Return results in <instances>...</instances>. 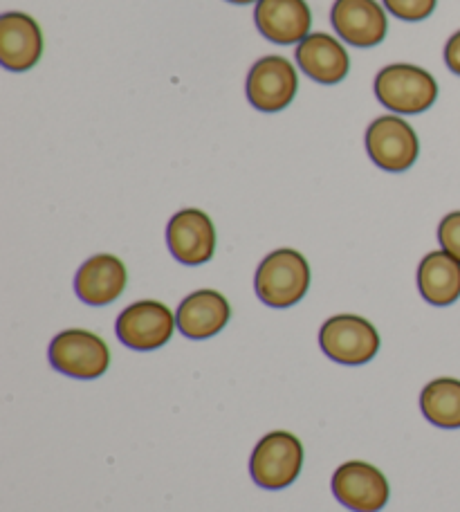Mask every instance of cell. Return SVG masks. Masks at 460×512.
<instances>
[{
  "label": "cell",
  "instance_id": "obj_1",
  "mask_svg": "<svg viewBox=\"0 0 460 512\" xmlns=\"http://www.w3.org/2000/svg\"><path fill=\"white\" fill-rule=\"evenodd\" d=\"M256 295L272 308H290L306 297L310 265L297 250H276L261 261L254 279Z\"/></svg>",
  "mask_w": 460,
  "mask_h": 512
},
{
  "label": "cell",
  "instance_id": "obj_2",
  "mask_svg": "<svg viewBox=\"0 0 460 512\" xmlns=\"http://www.w3.org/2000/svg\"><path fill=\"white\" fill-rule=\"evenodd\" d=\"M375 95L389 111L416 115L434 106L438 84L427 70L407 66V63H395L377 75Z\"/></svg>",
  "mask_w": 460,
  "mask_h": 512
},
{
  "label": "cell",
  "instance_id": "obj_3",
  "mask_svg": "<svg viewBox=\"0 0 460 512\" xmlns=\"http://www.w3.org/2000/svg\"><path fill=\"white\" fill-rule=\"evenodd\" d=\"M319 344L330 360L360 367L380 351V333L360 315H335L321 326Z\"/></svg>",
  "mask_w": 460,
  "mask_h": 512
},
{
  "label": "cell",
  "instance_id": "obj_4",
  "mask_svg": "<svg viewBox=\"0 0 460 512\" xmlns=\"http://www.w3.org/2000/svg\"><path fill=\"white\" fill-rule=\"evenodd\" d=\"M303 468V445L290 432H270L254 447L250 472L256 486L283 490L299 477Z\"/></svg>",
  "mask_w": 460,
  "mask_h": 512
},
{
  "label": "cell",
  "instance_id": "obj_5",
  "mask_svg": "<svg viewBox=\"0 0 460 512\" xmlns=\"http://www.w3.org/2000/svg\"><path fill=\"white\" fill-rule=\"evenodd\" d=\"M50 362L63 376L95 380L108 371L110 351L99 335L72 328V331H63L52 340Z\"/></svg>",
  "mask_w": 460,
  "mask_h": 512
},
{
  "label": "cell",
  "instance_id": "obj_6",
  "mask_svg": "<svg viewBox=\"0 0 460 512\" xmlns=\"http://www.w3.org/2000/svg\"><path fill=\"white\" fill-rule=\"evenodd\" d=\"M366 151L377 167L384 171H407L418 160V135L395 115L377 117L366 131Z\"/></svg>",
  "mask_w": 460,
  "mask_h": 512
},
{
  "label": "cell",
  "instance_id": "obj_7",
  "mask_svg": "<svg viewBox=\"0 0 460 512\" xmlns=\"http://www.w3.org/2000/svg\"><path fill=\"white\" fill-rule=\"evenodd\" d=\"M176 317L160 301H137L117 319L119 342L133 351H155L167 344L176 328Z\"/></svg>",
  "mask_w": 460,
  "mask_h": 512
},
{
  "label": "cell",
  "instance_id": "obj_8",
  "mask_svg": "<svg viewBox=\"0 0 460 512\" xmlns=\"http://www.w3.org/2000/svg\"><path fill=\"white\" fill-rule=\"evenodd\" d=\"M333 492L353 512H380L389 504V481L371 463L348 461L333 474Z\"/></svg>",
  "mask_w": 460,
  "mask_h": 512
},
{
  "label": "cell",
  "instance_id": "obj_9",
  "mask_svg": "<svg viewBox=\"0 0 460 512\" xmlns=\"http://www.w3.org/2000/svg\"><path fill=\"white\" fill-rule=\"evenodd\" d=\"M297 86V72L288 59L263 57L247 77V99L263 113H276L292 102Z\"/></svg>",
  "mask_w": 460,
  "mask_h": 512
},
{
  "label": "cell",
  "instance_id": "obj_10",
  "mask_svg": "<svg viewBox=\"0 0 460 512\" xmlns=\"http://www.w3.org/2000/svg\"><path fill=\"white\" fill-rule=\"evenodd\" d=\"M167 243L180 263L202 265L216 252V227L200 209H182L167 227Z\"/></svg>",
  "mask_w": 460,
  "mask_h": 512
},
{
  "label": "cell",
  "instance_id": "obj_11",
  "mask_svg": "<svg viewBox=\"0 0 460 512\" xmlns=\"http://www.w3.org/2000/svg\"><path fill=\"white\" fill-rule=\"evenodd\" d=\"M43 34L32 16L9 12L0 18V63L5 70L25 72L39 63Z\"/></svg>",
  "mask_w": 460,
  "mask_h": 512
},
{
  "label": "cell",
  "instance_id": "obj_12",
  "mask_svg": "<svg viewBox=\"0 0 460 512\" xmlns=\"http://www.w3.org/2000/svg\"><path fill=\"white\" fill-rule=\"evenodd\" d=\"M254 21L265 39L290 45L306 39L312 16L306 0H259Z\"/></svg>",
  "mask_w": 460,
  "mask_h": 512
},
{
  "label": "cell",
  "instance_id": "obj_13",
  "mask_svg": "<svg viewBox=\"0 0 460 512\" xmlns=\"http://www.w3.org/2000/svg\"><path fill=\"white\" fill-rule=\"evenodd\" d=\"M330 16L339 36L355 48H373L386 36V14L375 0H337Z\"/></svg>",
  "mask_w": 460,
  "mask_h": 512
},
{
  "label": "cell",
  "instance_id": "obj_14",
  "mask_svg": "<svg viewBox=\"0 0 460 512\" xmlns=\"http://www.w3.org/2000/svg\"><path fill=\"white\" fill-rule=\"evenodd\" d=\"M128 274L113 254H97L81 265L75 279L77 297L90 306H106L122 295Z\"/></svg>",
  "mask_w": 460,
  "mask_h": 512
},
{
  "label": "cell",
  "instance_id": "obj_15",
  "mask_svg": "<svg viewBox=\"0 0 460 512\" xmlns=\"http://www.w3.org/2000/svg\"><path fill=\"white\" fill-rule=\"evenodd\" d=\"M229 317H232V308L220 292L198 290L178 306L176 324L189 340H207L223 331Z\"/></svg>",
  "mask_w": 460,
  "mask_h": 512
},
{
  "label": "cell",
  "instance_id": "obj_16",
  "mask_svg": "<svg viewBox=\"0 0 460 512\" xmlns=\"http://www.w3.org/2000/svg\"><path fill=\"white\" fill-rule=\"evenodd\" d=\"M297 61L310 79L326 86L339 84L348 75V68H351V59H348L344 45L324 32L308 34L299 43Z\"/></svg>",
  "mask_w": 460,
  "mask_h": 512
},
{
  "label": "cell",
  "instance_id": "obj_17",
  "mask_svg": "<svg viewBox=\"0 0 460 512\" xmlns=\"http://www.w3.org/2000/svg\"><path fill=\"white\" fill-rule=\"evenodd\" d=\"M420 295L431 306H449L460 297V261L445 250L431 252L418 268Z\"/></svg>",
  "mask_w": 460,
  "mask_h": 512
},
{
  "label": "cell",
  "instance_id": "obj_18",
  "mask_svg": "<svg viewBox=\"0 0 460 512\" xmlns=\"http://www.w3.org/2000/svg\"><path fill=\"white\" fill-rule=\"evenodd\" d=\"M422 414L431 425L443 429L460 427V380L438 378L420 393Z\"/></svg>",
  "mask_w": 460,
  "mask_h": 512
},
{
  "label": "cell",
  "instance_id": "obj_19",
  "mask_svg": "<svg viewBox=\"0 0 460 512\" xmlns=\"http://www.w3.org/2000/svg\"><path fill=\"white\" fill-rule=\"evenodd\" d=\"M386 9L402 21H422L436 9V0H384Z\"/></svg>",
  "mask_w": 460,
  "mask_h": 512
},
{
  "label": "cell",
  "instance_id": "obj_20",
  "mask_svg": "<svg viewBox=\"0 0 460 512\" xmlns=\"http://www.w3.org/2000/svg\"><path fill=\"white\" fill-rule=\"evenodd\" d=\"M438 241L447 254L460 261V212L447 214L438 225Z\"/></svg>",
  "mask_w": 460,
  "mask_h": 512
},
{
  "label": "cell",
  "instance_id": "obj_21",
  "mask_svg": "<svg viewBox=\"0 0 460 512\" xmlns=\"http://www.w3.org/2000/svg\"><path fill=\"white\" fill-rule=\"evenodd\" d=\"M445 61L447 66L456 75H460V32H456L452 39L447 41V48H445Z\"/></svg>",
  "mask_w": 460,
  "mask_h": 512
},
{
  "label": "cell",
  "instance_id": "obj_22",
  "mask_svg": "<svg viewBox=\"0 0 460 512\" xmlns=\"http://www.w3.org/2000/svg\"><path fill=\"white\" fill-rule=\"evenodd\" d=\"M227 3H234V5H250L254 0H227Z\"/></svg>",
  "mask_w": 460,
  "mask_h": 512
}]
</instances>
